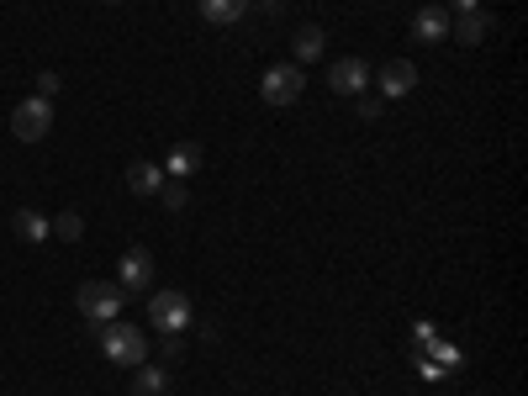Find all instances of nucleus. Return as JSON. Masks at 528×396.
<instances>
[{
  "label": "nucleus",
  "instance_id": "25",
  "mask_svg": "<svg viewBox=\"0 0 528 396\" xmlns=\"http://www.w3.org/2000/svg\"><path fill=\"white\" fill-rule=\"evenodd\" d=\"M476 6H481V0H444V11H455V16L460 11H476Z\"/></svg>",
  "mask_w": 528,
  "mask_h": 396
},
{
  "label": "nucleus",
  "instance_id": "15",
  "mask_svg": "<svg viewBox=\"0 0 528 396\" xmlns=\"http://www.w3.org/2000/svg\"><path fill=\"white\" fill-rule=\"evenodd\" d=\"M169 391V370H159V365H138V375H132V396H164Z\"/></svg>",
  "mask_w": 528,
  "mask_h": 396
},
{
  "label": "nucleus",
  "instance_id": "20",
  "mask_svg": "<svg viewBox=\"0 0 528 396\" xmlns=\"http://www.w3.org/2000/svg\"><path fill=\"white\" fill-rule=\"evenodd\" d=\"M59 85H64V74H59V69H43V74H37V90H32V96L53 101V96H59Z\"/></svg>",
  "mask_w": 528,
  "mask_h": 396
},
{
  "label": "nucleus",
  "instance_id": "9",
  "mask_svg": "<svg viewBox=\"0 0 528 396\" xmlns=\"http://www.w3.org/2000/svg\"><path fill=\"white\" fill-rule=\"evenodd\" d=\"M375 85H381L386 101H391V96H412V85H418V69H412L407 59H391V64L375 69Z\"/></svg>",
  "mask_w": 528,
  "mask_h": 396
},
{
  "label": "nucleus",
  "instance_id": "1",
  "mask_svg": "<svg viewBox=\"0 0 528 396\" xmlns=\"http://www.w3.org/2000/svg\"><path fill=\"white\" fill-rule=\"evenodd\" d=\"M101 354L111 365H122V370H138L148 360V333L143 328H132V323H101Z\"/></svg>",
  "mask_w": 528,
  "mask_h": 396
},
{
  "label": "nucleus",
  "instance_id": "14",
  "mask_svg": "<svg viewBox=\"0 0 528 396\" xmlns=\"http://www.w3.org/2000/svg\"><path fill=\"white\" fill-rule=\"evenodd\" d=\"M11 228H16V238H22V243H48V238H53V233H48V217L32 212V206H22V212L11 217Z\"/></svg>",
  "mask_w": 528,
  "mask_h": 396
},
{
  "label": "nucleus",
  "instance_id": "6",
  "mask_svg": "<svg viewBox=\"0 0 528 396\" xmlns=\"http://www.w3.org/2000/svg\"><path fill=\"white\" fill-rule=\"evenodd\" d=\"M154 254H148V249H127L122 254V264H117V286L127 291V296H143L148 286H154Z\"/></svg>",
  "mask_w": 528,
  "mask_h": 396
},
{
  "label": "nucleus",
  "instance_id": "2",
  "mask_svg": "<svg viewBox=\"0 0 528 396\" xmlns=\"http://www.w3.org/2000/svg\"><path fill=\"white\" fill-rule=\"evenodd\" d=\"M74 307H80V317L85 323H117L122 317V307H127V291L117 286V280H85L80 286V296H74Z\"/></svg>",
  "mask_w": 528,
  "mask_h": 396
},
{
  "label": "nucleus",
  "instance_id": "10",
  "mask_svg": "<svg viewBox=\"0 0 528 396\" xmlns=\"http://www.w3.org/2000/svg\"><path fill=\"white\" fill-rule=\"evenodd\" d=\"M169 175H164V164H154V159H138V164H127V191L132 196H159V185H164Z\"/></svg>",
  "mask_w": 528,
  "mask_h": 396
},
{
  "label": "nucleus",
  "instance_id": "19",
  "mask_svg": "<svg viewBox=\"0 0 528 396\" xmlns=\"http://www.w3.org/2000/svg\"><path fill=\"white\" fill-rule=\"evenodd\" d=\"M48 233L59 238V243H74V238L85 233V222H80V212H59V217L48 222Z\"/></svg>",
  "mask_w": 528,
  "mask_h": 396
},
{
  "label": "nucleus",
  "instance_id": "26",
  "mask_svg": "<svg viewBox=\"0 0 528 396\" xmlns=\"http://www.w3.org/2000/svg\"><path fill=\"white\" fill-rule=\"evenodd\" d=\"M106 6H122V0H106Z\"/></svg>",
  "mask_w": 528,
  "mask_h": 396
},
{
  "label": "nucleus",
  "instance_id": "8",
  "mask_svg": "<svg viewBox=\"0 0 528 396\" xmlns=\"http://www.w3.org/2000/svg\"><path fill=\"white\" fill-rule=\"evenodd\" d=\"M497 32V16L492 11H460V16H449V37L455 43H465V48H476V43H486V37Z\"/></svg>",
  "mask_w": 528,
  "mask_h": 396
},
{
  "label": "nucleus",
  "instance_id": "4",
  "mask_svg": "<svg viewBox=\"0 0 528 396\" xmlns=\"http://www.w3.org/2000/svg\"><path fill=\"white\" fill-rule=\"evenodd\" d=\"M301 90H307V69L301 64H270L259 74V96L270 106H296Z\"/></svg>",
  "mask_w": 528,
  "mask_h": 396
},
{
  "label": "nucleus",
  "instance_id": "22",
  "mask_svg": "<svg viewBox=\"0 0 528 396\" xmlns=\"http://www.w3.org/2000/svg\"><path fill=\"white\" fill-rule=\"evenodd\" d=\"M412 338H418V349H428L433 338H439V323H428V317H418V323H412Z\"/></svg>",
  "mask_w": 528,
  "mask_h": 396
},
{
  "label": "nucleus",
  "instance_id": "5",
  "mask_svg": "<svg viewBox=\"0 0 528 396\" xmlns=\"http://www.w3.org/2000/svg\"><path fill=\"white\" fill-rule=\"evenodd\" d=\"M48 127H53V101L43 96H27V101H16L11 111V132L22 143H37V138H48Z\"/></svg>",
  "mask_w": 528,
  "mask_h": 396
},
{
  "label": "nucleus",
  "instance_id": "7",
  "mask_svg": "<svg viewBox=\"0 0 528 396\" xmlns=\"http://www.w3.org/2000/svg\"><path fill=\"white\" fill-rule=\"evenodd\" d=\"M328 90H338V96H365L370 90V64L365 59H333L328 64Z\"/></svg>",
  "mask_w": 528,
  "mask_h": 396
},
{
  "label": "nucleus",
  "instance_id": "17",
  "mask_svg": "<svg viewBox=\"0 0 528 396\" xmlns=\"http://www.w3.org/2000/svg\"><path fill=\"white\" fill-rule=\"evenodd\" d=\"M423 354H428V360H433V365H439V370H460V365H465V354H460V344H449V338H433V344H428Z\"/></svg>",
  "mask_w": 528,
  "mask_h": 396
},
{
  "label": "nucleus",
  "instance_id": "3",
  "mask_svg": "<svg viewBox=\"0 0 528 396\" xmlns=\"http://www.w3.org/2000/svg\"><path fill=\"white\" fill-rule=\"evenodd\" d=\"M148 323H154L159 333H185V328H196V307H191V296L185 291H154L148 296Z\"/></svg>",
  "mask_w": 528,
  "mask_h": 396
},
{
  "label": "nucleus",
  "instance_id": "21",
  "mask_svg": "<svg viewBox=\"0 0 528 396\" xmlns=\"http://www.w3.org/2000/svg\"><path fill=\"white\" fill-rule=\"evenodd\" d=\"M354 117H365V122L386 117V96H365V101H360V111H354Z\"/></svg>",
  "mask_w": 528,
  "mask_h": 396
},
{
  "label": "nucleus",
  "instance_id": "12",
  "mask_svg": "<svg viewBox=\"0 0 528 396\" xmlns=\"http://www.w3.org/2000/svg\"><path fill=\"white\" fill-rule=\"evenodd\" d=\"M201 143H175V148H169V154H164V175H175V180H191L196 175V169H201Z\"/></svg>",
  "mask_w": 528,
  "mask_h": 396
},
{
  "label": "nucleus",
  "instance_id": "16",
  "mask_svg": "<svg viewBox=\"0 0 528 396\" xmlns=\"http://www.w3.org/2000/svg\"><path fill=\"white\" fill-rule=\"evenodd\" d=\"M323 59V27H296V64Z\"/></svg>",
  "mask_w": 528,
  "mask_h": 396
},
{
  "label": "nucleus",
  "instance_id": "24",
  "mask_svg": "<svg viewBox=\"0 0 528 396\" xmlns=\"http://www.w3.org/2000/svg\"><path fill=\"white\" fill-rule=\"evenodd\" d=\"M185 344H180V333H164V360H180Z\"/></svg>",
  "mask_w": 528,
  "mask_h": 396
},
{
  "label": "nucleus",
  "instance_id": "13",
  "mask_svg": "<svg viewBox=\"0 0 528 396\" xmlns=\"http://www.w3.org/2000/svg\"><path fill=\"white\" fill-rule=\"evenodd\" d=\"M196 11H201V22H212V27H233V22H243L249 0H196Z\"/></svg>",
  "mask_w": 528,
  "mask_h": 396
},
{
  "label": "nucleus",
  "instance_id": "27",
  "mask_svg": "<svg viewBox=\"0 0 528 396\" xmlns=\"http://www.w3.org/2000/svg\"><path fill=\"white\" fill-rule=\"evenodd\" d=\"M270 6H275V0H270Z\"/></svg>",
  "mask_w": 528,
  "mask_h": 396
},
{
  "label": "nucleus",
  "instance_id": "11",
  "mask_svg": "<svg viewBox=\"0 0 528 396\" xmlns=\"http://www.w3.org/2000/svg\"><path fill=\"white\" fill-rule=\"evenodd\" d=\"M412 37H418V43H444V37H449V11L444 6L412 11Z\"/></svg>",
  "mask_w": 528,
  "mask_h": 396
},
{
  "label": "nucleus",
  "instance_id": "23",
  "mask_svg": "<svg viewBox=\"0 0 528 396\" xmlns=\"http://www.w3.org/2000/svg\"><path fill=\"white\" fill-rule=\"evenodd\" d=\"M418 375H423V381H444V375H449V370H439V365H433V360H428V354H418Z\"/></svg>",
  "mask_w": 528,
  "mask_h": 396
},
{
  "label": "nucleus",
  "instance_id": "18",
  "mask_svg": "<svg viewBox=\"0 0 528 396\" xmlns=\"http://www.w3.org/2000/svg\"><path fill=\"white\" fill-rule=\"evenodd\" d=\"M159 206H164V212H185V206H191L185 180H164V185H159Z\"/></svg>",
  "mask_w": 528,
  "mask_h": 396
}]
</instances>
